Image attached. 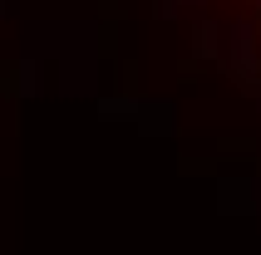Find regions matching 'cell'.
Segmentation results:
<instances>
[{
    "label": "cell",
    "mask_w": 261,
    "mask_h": 255,
    "mask_svg": "<svg viewBox=\"0 0 261 255\" xmlns=\"http://www.w3.org/2000/svg\"><path fill=\"white\" fill-rule=\"evenodd\" d=\"M182 5L207 15V25H222V29L261 40V0H182Z\"/></svg>",
    "instance_id": "obj_1"
}]
</instances>
